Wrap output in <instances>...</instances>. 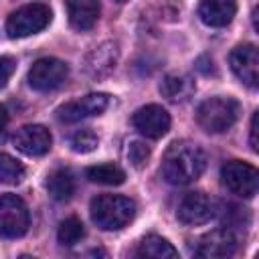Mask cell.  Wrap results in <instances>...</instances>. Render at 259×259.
Masks as SVG:
<instances>
[{
    "instance_id": "6",
    "label": "cell",
    "mask_w": 259,
    "mask_h": 259,
    "mask_svg": "<svg viewBox=\"0 0 259 259\" xmlns=\"http://www.w3.org/2000/svg\"><path fill=\"white\" fill-rule=\"evenodd\" d=\"M221 178L223 184L237 196L243 198H253L257 194L259 186V172L255 166L241 162V160H231L221 168Z\"/></svg>"
},
{
    "instance_id": "24",
    "label": "cell",
    "mask_w": 259,
    "mask_h": 259,
    "mask_svg": "<svg viewBox=\"0 0 259 259\" xmlns=\"http://www.w3.org/2000/svg\"><path fill=\"white\" fill-rule=\"evenodd\" d=\"M150 154H152V152H150V148H148L144 142H140V140L132 142V144H130V148H127V158H130L132 166H134V168H138V170H142V168L148 164Z\"/></svg>"
},
{
    "instance_id": "21",
    "label": "cell",
    "mask_w": 259,
    "mask_h": 259,
    "mask_svg": "<svg viewBox=\"0 0 259 259\" xmlns=\"http://www.w3.org/2000/svg\"><path fill=\"white\" fill-rule=\"evenodd\" d=\"M85 235V227L77 217H69L65 221H61L59 231H57V239L63 247H73L77 245Z\"/></svg>"
},
{
    "instance_id": "26",
    "label": "cell",
    "mask_w": 259,
    "mask_h": 259,
    "mask_svg": "<svg viewBox=\"0 0 259 259\" xmlns=\"http://www.w3.org/2000/svg\"><path fill=\"white\" fill-rule=\"evenodd\" d=\"M251 150L259 152V111H255L251 117Z\"/></svg>"
},
{
    "instance_id": "3",
    "label": "cell",
    "mask_w": 259,
    "mask_h": 259,
    "mask_svg": "<svg viewBox=\"0 0 259 259\" xmlns=\"http://www.w3.org/2000/svg\"><path fill=\"white\" fill-rule=\"evenodd\" d=\"M241 113V103L233 97H208L196 109L198 125L208 134H223L235 125Z\"/></svg>"
},
{
    "instance_id": "18",
    "label": "cell",
    "mask_w": 259,
    "mask_h": 259,
    "mask_svg": "<svg viewBox=\"0 0 259 259\" xmlns=\"http://www.w3.org/2000/svg\"><path fill=\"white\" fill-rule=\"evenodd\" d=\"M160 93L168 101H186L194 93V81L186 75H166L160 83Z\"/></svg>"
},
{
    "instance_id": "13",
    "label": "cell",
    "mask_w": 259,
    "mask_h": 259,
    "mask_svg": "<svg viewBox=\"0 0 259 259\" xmlns=\"http://www.w3.org/2000/svg\"><path fill=\"white\" fill-rule=\"evenodd\" d=\"M53 138L51 132L45 125L32 123V125H22L16 136H14V146L18 152H22L24 156H45L51 150Z\"/></svg>"
},
{
    "instance_id": "9",
    "label": "cell",
    "mask_w": 259,
    "mask_h": 259,
    "mask_svg": "<svg viewBox=\"0 0 259 259\" xmlns=\"http://www.w3.org/2000/svg\"><path fill=\"white\" fill-rule=\"evenodd\" d=\"M132 123L142 136L156 140V138H162L170 130V113L162 105L150 103V105L136 109V113L132 115Z\"/></svg>"
},
{
    "instance_id": "15",
    "label": "cell",
    "mask_w": 259,
    "mask_h": 259,
    "mask_svg": "<svg viewBox=\"0 0 259 259\" xmlns=\"http://www.w3.org/2000/svg\"><path fill=\"white\" fill-rule=\"evenodd\" d=\"M65 6H67L69 24L79 32L91 30L101 12L99 0H65Z\"/></svg>"
},
{
    "instance_id": "2",
    "label": "cell",
    "mask_w": 259,
    "mask_h": 259,
    "mask_svg": "<svg viewBox=\"0 0 259 259\" xmlns=\"http://www.w3.org/2000/svg\"><path fill=\"white\" fill-rule=\"evenodd\" d=\"M91 221L103 231H119L132 223L136 202L121 194H99L89 204Z\"/></svg>"
},
{
    "instance_id": "10",
    "label": "cell",
    "mask_w": 259,
    "mask_h": 259,
    "mask_svg": "<svg viewBox=\"0 0 259 259\" xmlns=\"http://www.w3.org/2000/svg\"><path fill=\"white\" fill-rule=\"evenodd\" d=\"M176 217L182 225H206L214 217V202L204 192H190L180 200Z\"/></svg>"
},
{
    "instance_id": "1",
    "label": "cell",
    "mask_w": 259,
    "mask_h": 259,
    "mask_svg": "<svg viewBox=\"0 0 259 259\" xmlns=\"http://www.w3.org/2000/svg\"><path fill=\"white\" fill-rule=\"evenodd\" d=\"M206 168L204 152L190 142H174L162 158V176L176 186L194 182Z\"/></svg>"
},
{
    "instance_id": "17",
    "label": "cell",
    "mask_w": 259,
    "mask_h": 259,
    "mask_svg": "<svg viewBox=\"0 0 259 259\" xmlns=\"http://www.w3.org/2000/svg\"><path fill=\"white\" fill-rule=\"evenodd\" d=\"M136 255L138 257H146V259H174V257H178V251L164 237L148 235L138 243Z\"/></svg>"
},
{
    "instance_id": "25",
    "label": "cell",
    "mask_w": 259,
    "mask_h": 259,
    "mask_svg": "<svg viewBox=\"0 0 259 259\" xmlns=\"http://www.w3.org/2000/svg\"><path fill=\"white\" fill-rule=\"evenodd\" d=\"M14 69H16V61L12 57H0V89L6 87V83L12 77Z\"/></svg>"
},
{
    "instance_id": "22",
    "label": "cell",
    "mask_w": 259,
    "mask_h": 259,
    "mask_svg": "<svg viewBox=\"0 0 259 259\" xmlns=\"http://www.w3.org/2000/svg\"><path fill=\"white\" fill-rule=\"evenodd\" d=\"M24 178V166L10 154L0 152V180L6 184H18Z\"/></svg>"
},
{
    "instance_id": "27",
    "label": "cell",
    "mask_w": 259,
    "mask_h": 259,
    "mask_svg": "<svg viewBox=\"0 0 259 259\" xmlns=\"http://www.w3.org/2000/svg\"><path fill=\"white\" fill-rule=\"evenodd\" d=\"M6 127H8V111L4 105H0V144L6 138Z\"/></svg>"
},
{
    "instance_id": "14",
    "label": "cell",
    "mask_w": 259,
    "mask_h": 259,
    "mask_svg": "<svg viewBox=\"0 0 259 259\" xmlns=\"http://www.w3.org/2000/svg\"><path fill=\"white\" fill-rule=\"evenodd\" d=\"M237 12V0H200L198 16L206 26L223 28L231 24Z\"/></svg>"
},
{
    "instance_id": "7",
    "label": "cell",
    "mask_w": 259,
    "mask_h": 259,
    "mask_svg": "<svg viewBox=\"0 0 259 259\" xmlns=\"http://www.w3.org/2000/svg\"><path fill=\"white\" fill-rule=\"evenodd\" d=\"M69 77V67L65 61L55 57H42L32 63L28 71V85L36 91H53L61 87Z\"/></svg>"
},
{
    "instance_id": "28",
    "label": "cell",
    "mask_w": 259,
    "mask_h": 259,
    "mask_svg": "<svg viewBox=\"0 0 259 259\" xmlns=\"http://www.w3.org/2000/svg\"><path fill=\"white\" fill-rule=\"evenodd\" d=\"M113 2H119L121 4V2H127V0H113Z\"/></svg>"
},
{
    "instance_id": "5",
    "label": "cell",
    "mask_w": 259,
    "mask_h": 259,
    "mask_svg": "<svg viewBox=\"0 0 259 259\" xmlns=\"http://www.w3.org/2000/svg\"><path fill=\"white\" fill-rule=\"evenodd\" d=\"M30 227V214L24 200L16 194H0V235L18 239Z\"/></svg>"
},
{
    "instance_id": "12",
    "label": "cell",
    "mask_w": 259,
    "mask_h": 259,
    "mask_svg": "<svg viewBox=\"0 0 259 259\" xmlns=\"http://www.w3.org/2000/svg\"><path fill=\"white\" fill-rule=\"evenodd\" d=\"M237 251V237L231 229H214L206 233L196 247V257L202 259H225Z\"/></svg>"
},
{
    "instance_id": "23",
    "label": "cell",
    "mask_w": 259,
    "mask_h": 259,
    "mask_svg": "<svg viewBox=\"0 0 259 259\" xmlns=\"http://www.w3.org/2000/svg\"><path fill=\"white\" fill-rule=\"evenodd\" d=\"M97 144H99V138L93 130H79L71 136V148L77 154H89L97 148Z\"/></svg>"
},
{
    "instance_id": "8",
    "label": "cell",
    "mask_w": 259,
    "mask_h": 259,
    "mask_svg": "<svg viewBox=\"0 0 259 259\" xmlns=\"http://www.w3.org/2000/svg\"><path fill=\"white\" fill-rule=\"evenodd\" d=\"M107 103H109V97L105 93H89L81 99L63 103L61 107H57V117L63 123H77L85 117L99 115L101 111H105Z\"/></svg>"
},
{
    "instance_id": "16",
    "label": "cell",
    "mask_w": 259,
    "mask_h": 259,
    "mask_svg": "<svg viewBox=\"0 0 259 259\" xmlns=\"http://www.w3.org/2000/svg\"><path fill=\"white\" fill-rule=\"evenodd\" d=\"M117 63V45L113 42H101L99 47L91 49L87 55L85 67L91 77H105L115 69Z\"/></svg>"
},
{
    "instance_id": "20",
    "label": "cell",
    "mask_w": 259,
    "mask_h": 259,
    "mask_svg": "<svg viewBox=\"0 0 259 259\" xmlns=\"http://www.w3.org/2000/svg\"><path fill=\"white\" fill-rule=\"evenodd\" d=\"M85 176L95 182V184H103V186H117L125 182V172L117 166V164H97L87 168Z\"/></svg>"
},
{
    "instance_id": "4",
    "label": "cell",
    "mask_w": 259,
    "mask_h": 259,
    "mask_svg": "<svg viewBox=\"0 0 259 259\" xmlns=\"http://www.w3.org/2000/svg\"><path fill=\"white\" fill-rule=\"evenodd\" d=\"M51 22V8L42 2L24 4L6 20V34L10 38H24L45 30Z\"/></svg>"
},
{
    "instance_id": "11",
    "label": "cell",
    "mask_w": 259,
    "mask_h": 259,
    "mask_svg": "<svg viewBox=\"0 0 259 259\" xmlns=\"http://www.w3.org/2000/svg\"><path fill=\"white\" fill-rule=\"evenodd\" d=\"M229 65L233 73L249 87L259 83V51L255 45H239L229 55Z\"/></svg>"
},
{
    "instance_id": "19",
    "label": "cell",
    "mask_w": 259,
    "mask_h": 259,
    "mask_svg": "<svg viewBox=\"0 0 259 259\" xmlns=\"http://www.w3.org/2000/svg\"><path fill=\"white\" fill-rule=\"evenodd\" d=\"M45 186H47V192L51 194V198H55L59 202H65L75 192V178H73L71 170L59 168V170H55V172L49 174Z\"/></svg>"
}]
</instances>
